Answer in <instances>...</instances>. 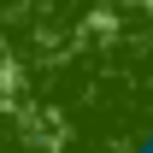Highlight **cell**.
<instances>
[{"mask_svg":"<svg viewBox=\"0 0 153 153\" xmlns=\"http://www.w3.org/2000/svg\"><path fill=\"white\" fill-rule=\"evenodd\" d=\"M124 153H153V124H141V130L124 141Z\"/></svg>","mask_w":153,"mask_h":153,"instance_id":"6da1fadb","label":"cell"}]
</instances>
